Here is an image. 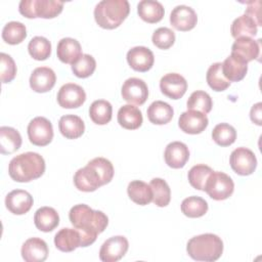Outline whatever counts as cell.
<instances>
[{
  "mask_svg": "<svg viewBox=\"0 0 262 262\" xmlns=\"http://www.w3.org/2000/svg\"><path fill=\"white\" fill-rule=\"evenodd\" d=\"M20 253L26 262H43L48 257V247L42 238L31 237L23 244Z\"/></svg>",
  "mask_w": 262,
  "mask_h": 262,
  "instance_id": "cell-18",
  "label": "cell"
},
{
  "mask_svg": "<svg viewBox=\"0 0 262 262\" xmlns=\"http://www.w3.org/2000/svg\"><path fill=\"white\" fill-rule=\"evenodd\" d=\"M151 40L154 45H156L158 48L168 49L175 42V34L171 29L162 27L154 32Z\"/></svg>",
  "mask_w": 262,
  "mask_h": 262,
  "instance_id": "cell-44",
  "label": "cell"
},
{
  "mask_svg": "<svg viewBox=\"0 0 262 262\" xmlns=\"http://www.w3.org/2000/svg\"><path fill=\"white\" fill-rule=\"evenodd\" d=\"M231 53L239 56L246 62L257 59L260 55V40H254L249 37L235 39L231 47Z\"/></svg>",
  "mask_w": 262,
  "mask_h": 262,
  "instance_id": "cell-21",
  "label": "cell"
},
{
  "mask_svg": "<svg viewBox=\"0 0 262 262\" xmlns=\"http://www.w3.org/2000/svg\"><path fill=\"white\" fill-rule=\"evenodd\" d=\"M55 82L56 76L54 71L47 67L36 68L30 77V86L38 93L48 92L53 88Z\"/></svg>",
  "mask_w": 262,
  "mask_h": 262,
  "instance_id": "cell-17",
  "label": "cell"
},
{
  "mask_svg": "<svg viewBox=\"0 0 262 262\" xmlns=\"http://www.w3.org/2000/svg\"><path fill=\"white\" fill-rule=\"evenodd\" d=\"M63 8V2L57 0H21L18 5L20 14L28 18H53Z\"/></svg>",
  "mask_w": 262,
  "mask_h": 262,
  "instance_id": "cell-5",
  "label": "cell"
},
{
  "mask_svg": "<svg viewBox=\"0 0 262 262\" xmlns=\"http://www.w3.org/2000/svg\"><path fill=\"white\" fill-rule=\"evenodd\" d=\"M74 183L79 190L85 192L94 191L103 185L96 170L88 164L75 173Z\"/></svg>",
  "mask_w": 262,
  "mask_h": 262,
  "instance_id": "cell-15",
  "label": "cell"
},
{
  "mask_svg": "<svg viewBox=\"0 0 262 262\" xmlns=\"http://www.w3.org/2000/svg\"><path fill=\"white\" fill-rule=\"evenodd\" d=\"M5 205L8 211L14 215H23L30 211L33 206V196L23 189H14L5 198Z\"/></svg>",
  "mask_w": 262,
  "mask_h": 262,
  "instance_id": "cell-19",
  "label": "cell"
},
{
  "mask_svg": "<svg viewBox=\"0 0 262 262\" xmlns=\"http://www.w3.org/2000/svg\"><path fill=\"white\" fill-rule=\"evenodd\" d=\"M127 61L134 71L147 72L154 66L155 56L149 48L136 46L127 52Z\"/></svg>",
  "mask_w": 262,
  "mask_h": 262,
  "instance_id": "cell-16",
  "label": "cell"
},
{
  "mask_svg": "<svg viewBox=\"0 0 262 262\" xmlns=\"http://www.w3.org/2000/svg\"><path fill=\"white\" fill-rule=\"evenodd\" d=\"M130 5L127 0H102L94 8V18L103 29L118 28L128 16Z\"/></svg>",
  "mask_w": 262,
  "mask_h": 262,
  "instance_id": "cell-4",
  "label": "cell"
},
{
  "mask_svg": "<svg viewBox=\"0 0 262 262\" xmlns=\"http://www.w3.org/2000/svg\"><path fill=\"white\" fill-rule=\"evenodd\" d=\"M26 37L27 29L26 26L20 21H9L2 30V39L10 45L21 43Z\"/></svg>",
  "mask_w": 262,
  "mask_h": 262,
  "instance_id": "cell-36",
  "label": "cell"
},
{
  "mask_svg": "<svg viewBox=\"0 0 262 262\" xmlns=\"http://www.w3.org/2000/svg\"><path fill=\"white\" fill-rule=\"evenodd\" d=\"M122 97L130 104L141 105L148 96V89L145 82L139 78H129L122 86Z\"/></svg>",
  "mask_w": 262,
  "mask_h": 262,
  "instance_id": "cell-11",
  "label": "cell"
},
{
  "mask_svg": "<svg viewBox=\"0 0 262 262\" xmlns=\"http://www.w3.org/2000/svg\"><path fill=\"white\" fill-rule=\"evenodd\" d=\"M28 136L34 145L45 146L53 138V128L51 122L44 117L34 118L28 125Z\"/></svg>",
  "mask_w": 262,
  "mask_h": 262,
  "instance_id": "cell-7",
  "label": "cell"
},
{
  "mask_svg": "<svg viewBox=\"0 0 262 262\" xmlns=\"http://www.w3.org/2000/svg\"><path fill=\"white\" fill-rule=\"evenodd\" d=\"M87 164L92 166L96 170V172L100 176V179L103 185L111 182V180L114 177V167L108 160L98 157V158L92 159Z\"/></svg>",
  "mask_w": 262,
  "mask_h": 262,
  "instance_id": "cell-43",
  "label": "cell"
},
{
  "mask_svg": "<svg viewBox=\"0 0 262 262\" xmlns=\"http://www.w3.org/2000/svg\"><path fill=\"white\" fill-rule=\"evenodd\" d=\"M261 105H262L261 102H257L256 104H254L252 106L251 112H250V118H251L252 122L259 125V126L262 125V122H261Z\"/></svg>",
  "mask_w": 262,
  "mask_h": 262,
  "instance_id": "cell-47",
  "label": "cell"
},
{
  "mask_svg": "<svg viewBox=\"0 0 262 262\" xmlns=\"http://www.w3.org/2000/svg\"><path fill=\"white\" fill-rule=\"evenodd\" d=\"M160 88L164 95L171 99L181 98L187 90V82L177 73H169L161 78Z\"/></svg>",
  "mask_w": 262,
  "mask_h": 262,
  "instance_id": "cell-12",
  "label": "cell"
},
{
  "mask_svg": "<svg viewBox=\"0 0 262 262\" xmlns=\"http://www.w3.org/2000/svg\"><path fill=\"white\" fill-rule=\"evenodd\" d=\"M58 59L63 63H75L82 55V48L80 43L73 38H62L56 48Z\"/></svg>",
  "mask_w": 262,
  "mask_h": 262,
  "instance_id": "cell-24",
  "label": "cell"
},
{
  "mask_svg": "<svg viewBox=\"0 0 262 262\" xmlns=\"http://www.w3.org/2000/svg\"><path fill=\"white\" fill-rule=\"evenodd\" d=\"M142 121V114L137 106L125 104L118 111V123L125 129L135 130L141 126Z\"/></svg>",
  "mask_w": 262,
  "mask_h": 262,
  "instance_id": "cell-27",
  "label": "cell"
},
{
  "mask_svg": "<svg viewBox=\"0 0 262 262\" xmlns=\"http://www.w3.org/2000/svg\"><path fill=\"white\" fill-rule=\"evenodd\" d=\"M113 106L104 99H98L91 103L89 108V116L93 123L97 125H105L112 120Z\"/></svg>",
  "mask_w": 262,
  "mask_h": 262,
  "instance_id": "cell-33",
  "label": "cell"
},
{
  "mask_svg": "<svg viewBox=\"0 0 262 262\" xmlns=\"http://www.w3.org/2000/svg\"><path fill=\"white\" fill-rule=\"evenodd\" d=\"M234 189V183L230 176L220 171H213L205 184L204 191L216 201H223L228 199Z\"/></svg>",
  "mask_w": 262,
  "mask_h": 262,
  "instance_id": "cell-6",
  "label": "cell"
},
{
  "mask_svg": "<svg viewBox=\"0 0 262 262\" xmlns=\"http://www.w3.org/2000/svg\"><path fill=\"white\" fill-rule=\"evenodd\" d=\"M69 218L73 226L80 232L82 246L92 245L108 224L107 216L101 211H94L85 204L74 206L69 212Z\"/></svg>",
  "mask_w": 262,
  "mask_h": 262,
  "instance_id": "cell-1",
  "label": "cell"
},
{
  "mask_svg": "<svg viewBox=\"0 0 262 262\" xmlns=\"http://www.w3.org/2000/svg\"><path fill=\"white\" fill-rule=\"evenodd\" d=\"M34 223L43 232L52 231L59 224L58 213L51 207H41L34 215Z\"/></svg>",
  "mask_w": 262,
  "mask_h": 262,
  "instance_id": "cell-26",
  "label": "cell"
},
{
  "mask_svg": "<svg viewBox=\"0 0 262 262\" xmlns=\"http://www.w3.org/2000/svg\"><path fill=\"white\" fill-rule=\"evenodd\" d=\"M212 138L218 145L228 146L235 141L236 131L231 125L227 123H220L214 127L212 131Z\"/></svg>",
  "mask_w": 262,
  "mask_h": 262,
  "instance_id": "cell-39",
  "label": "cell"
},
{
  "mask_svg": "<svg viewBox=\"0 0 262 262\" xmlns=\"http://www.w3.org/2000/svg\"><path fill=\"white\" fill-rule=\"evenodd\" d=\"M230 33L234 39L241 37L252 38L257 34V25L249 15L243 14L232 21Z\"/></svg>",
  "mask_w": 262,
  "mask_h": 262,
  "instance_id": "cell-32",
  "label": "cell"
},
{
  "mask_svg": "<svg viewBox=\"0 0 262 262\" xmlns=\"http://www.w3.org/2000/svg\"><path fill=\"white\" fill-rule=\"evenodd\" d=\"M174 115L173 107L162 100H156L147 108V118L150 123L156 125H165L169 123Z\"/></svg>",
  "mask_w": 262,
  "mask_h": 262,
  "instance_id": "cell-28",
  "label": "cell"
},
{
  "mask_svg": "<svg viewBox=\"0 0 262 262\" xmlns=\"http://www.w3.org/2000/svg\"><path fill=\"white\" fill-rule=\"evenodd\" d=\"M45 161L37 152L28 151L14 157L8 166V173L16 182H30L43 175Z\"/></svg>",
  "mask_w": 262,
  "mask_h": 262,
  "instance_id": "cell-2",
  "label": "cell"
},
{
  "mask_svg": "<svg viewBox=\"0 0 262 262\" xmlns=\"http://www.w3.org/2000/svg\"><path fill=\"white\" fill-rule=\"evenodd\" d=\"M137 12L141 19L148 24L160 21L164 16V7L159 1L142 0L137 5Z\"/></svg>",
  "mask_w": 262,
  "mask_h": 262,
  "instance_id": "cell-30",
  "label": "cell"
},
{
  "mask_svg": "<svg viewBox=\"0 0 262 262\" xmlns=\"http://www.w3.org/2000/svg\"><path fill=\"white\" fill-rule=\"evenodd\" d=\"M209 120L206 114L198 111L188 110L182 113L178 120L180 129L188 134H200L208 126Z\"/></svg>",
  "mask_w": 262,
  "mask_h": 262,
  "instance_id": "cell-13",
  "label": "cell"
},
{
  "mask_svg": "<svg viewBox=\"0 0 262 262\" xmlns=\"http://www.w3.org/2000/svg\"><path fill=\"white\" fill-rule=\"evenodd\" d=\"M21 145V136L19 132L8 126L0 127V152L9 155L16 151Z\"/></svg>",
  "mask_w": 262,
  "mask_h": 262,
  "instance_id": "cell-29",
  "label": "cell"
},
{
  "mask_svg": "<svg viewBox=\"0 0 262 262\" xmlns=\"http://www.w3.org/2000/svg\"><path fill=\"white\" fill-rule=\"evenodd\" d=\"M86 100L84 89L75 83L62 85L57 93V102L63 108H77Z\"/></svg>",
  "mask_w": 262,
  "mask_h": 262,
  "instance_id": "cell-10",
  "label": "cell"
},
{
  "mask_svg": "<svg viewBox=\"0 0 262 262\" xmlns=\"http://www.w3.org/2000/svg\"><path fill=\"white\" fill-rule=\"evenodd\" d=\"M229 164L236 174L247 176L255 171L257 167V159L251 149L247 147H237L230 154Z\"/></svg>",
  "mask_w": 262,
  "mask_h": 262,
  "instance_id": "cell-8",
  "label": "cell"
},
{
  "mask_svg": "<svg viewBox=\"0 0 262 262\" xmlns=\"http://www.w3.org/2000/svg\"><path fill=\"white\" fill-rule=\"evenodd\" d=\"M96 68V61L90 54H82L79 59L72 64V71L78 78L91 76Z\"/></svg>",
  "mask_w": 262,
  "mask_h": 262,
  "instance_id": "cell-42",
  "label": "cell"
},
{
  "mask_svg": "<svg viewBox=\"0 0 262 262\" xmlns=\"http://www.w3.org/2000/svg\"><path fill=\"white\" fill-rule=\"evenodd\" d=\"M187 108L201 112L203 114H208L211 112L213 106V101L211 96L203 91V90H196L192 92L187 99Z\"/></svg>",
  "mask_w": 262,
  "mask_h": 262,
  "instance_id": "cell-40",
  "label": "cell"
},
{
  "mask_svg": "<svg viewBox=\"0 0 262 262\" xmlns=\"http://www.w3.org/2000/svg\"><path fill=\"white\" fill-rule=\"evenodd\" d=\"M128 248L129 243L125 236H112L102 244L99 250V259L103 262H117L125 256Z\"/></svg>",
  "mask_w": 262,
  "mask_h": 262,
  "instance_id": "cell-9",
  "label": "cell"
},
{
  "mask_svg": "<svg viewBox=\"0 0 262 262\" xmlns=\"http://www.w3.org/2000/svg\"><path fill=\"white\" fill-rule=\"evenodd\" d=\"M186 251L193 260L213 262L221 257L223 242L216 234L204 233L191 237L186 245Z\"/></svg>",
  "mask_w": 262,
  "mask_h": 262,
  "instance_id": "cell-3",
  "label": "cell"
},
{
  "mask_svg": "<svg viewBox=\"0 0 262 262\" xmlns=\"http://www.w3.org/2000/svg\"><path fill=\"white\" fill-rule=\"evenodd\" d=\"M0 77L2 83L11 82L16 75V66L12 57L4 52L0 53Z\"/></svg>",
  "mask_w": 262,
  "mask_h": 262,
  "instance_id": "cell-45",
  "label": "cell"
},
{
  "mask_svg": "<svg viewBox=\"0 0 262 262\" xmlns=\"http://www.w3.org/2000/svg\"><path fill=\"white\" fill-rule=\"evenodd\" d=\"M54 245L61 252H73L82 246V237L76 228H61L54 236Z\"/></svg>",
  "mask_w": 262,
  "mask_h": 262,
  "instance_id": "cell-23",
  "label": "cell"
},
{
  "mask_svg": "<svg viewBox=\"0 0 262 262\" xmlns=\"http://www.w3.org/2000/svg\"><path fill=\"white\" fill-rule=\"evenodd\" d=\"M149 185L152 190V202L158 207H166L171 200V190L168 183L162 178H154Z\"/></svg>",
  "mask_w": 262,
  "mask_h": 262,
  "instance_id": "cell-35",
  "label": "cell"
},
{
  "mask_svg": "<svg viewBox=\"0 0 262 262\" xmlns=\"http://www.w3.org/2000/svg\"><path fill=\"white\" fill-rule=\"evenodd\" d=\"M206 79L208 85L214 91H224L230 85V82L223 76L221 62H215L210 66L207 71Z\"/></svg>",
  "mask_w": 262,
  "mask_h": 262,
  "instance_id": "cell-37",
  "label": "cell"
},
{
  "mask_svg": "<svg viewBox=\"0 0 262 262\" xmlns=\"http://www.w3.org/2000/svg\"><path fill=\"white\" fill-rule=\"evenodd\" d=\"M222 64V73L229 82H238L243 80L248 72V62L239 56L231 53Z\"/></svg>",
  "mask_w": 262,
  "mask_h": 262,
  "instance_id": "cell-22",
  "label": "cell"
},
{
  "mask_svg": "<svg viewBox=\"0 0 262 262\" xmlns=\"http://www.w3.org/2000/svg\"><path fill=\"white\" fill-rule=\"evenodd\" d=\"M127 192L132 202L145 206L152 202V190L149 184L141 180H133L128 184Z\"/></svg>",
  "mask_w": 262,
  "mask_h": 262,
  "instance_id": "cell-31",
  "label": "cell"
},
{
  "mask_svg": "<svg viewBox=\"0 0 262 262\" xmlns=\"http://www.w3.org/2000/svg\"><path fill=\"white\" fill-rule=\"evenodd\" d=\"M248 6L247 9L245 11V14L249 15L251 18L254 19V21L256 23L257 27L261 26V16H260V1L256 0V1H251V2H247Z\"/></svg>",
  "mask_w": 262,
  "mask_h": 262,
  "instance_id": "cell-46",
  "label": "cell"
},
{
  "mask_svg": "<svg viewBox=\"0 0 262 262\" xmlns=\"http://www.w3.org/2000/svg\"><path fill=\"white\" fill-rule=\"evenodd\" d=\"M181 211L189 218H199L207 213L208 204L204 199L191 195L182 201Z\"/></svg>",
  "mask_w": 262,
  "mask_h": 262,
  "instance_id": "cell-34",
  "label": "cell"
},
{
  "mask_svg": "<svg viewBox=\"0 0 262 262\" xmlns=\"http://www.w3.org/2000/svg\"><path fill=\"white\" fill-rule=\"evenodd\" d=\"M58 128L66 138L76 139L84 133L85 124L82 119L76 115H66L59 119Z\"/></svg>",
  "mask_w": 262,
  "mask_h": 262,
  "instance_id": "cell-25",
  "label": "cell"
},
{
  "mask_svg": "<svg viewBox=\"0 0 262 262\" xmlns=\"http://www.w3.org/2000/svg\"><path fill=\"white\" fill-rule=\"evenodd\" d=\"M212 172H213L212 168H210L207 165H204V164L195 165L188 171V175H187L188 181L193 188L199 190H204L206 181Z\"/></svg>",
  "mask_w": 262,
  "mask_h": 262,
  "instance_id": "cell-41",
  "label": "cell"
},
{
  "mask_svg": "<svg viewBox=\"0 0 262 262\" xmlns=\"http://www.w3.org/2000/svg\"><path fill=\"white\" fill-rule=\"evenodd\" d=\"M28 50L34 59L45 60L51 53V43L45 37L36 36L29 42Z\"/></svg>",
  "mask_w": 262,
  "mask_h": 262,
  "instance_id": "cell-38",
  "label": "cell"
},
{
  "mask_svg": "<svg viewBox=\"0 0 262 262\" xmlns=\"http://www.w3.org/2000/svg\"><path fill=\"white\" fill-rule=\"evenodd\" d=\"M196 21L198 16L195 11L186 5L176 6L170 14V23L178 31H189L195 27Z\"/></svg>",
  "mask_w": 262,
  "mask_h": 262,
  "instance_id": "cell-14",
  "label": "cell"
},
{
  "mask_svg": "<svg viewBox=\"0 0 262 262\" xmlns=\"http://www.w3.org/2000/svg\"><path fill=\"white\" fill-rule=\"evenodd\" d=\"M164 158L169 167L173 169H180L184 167L189 159L188 147L181 141H173L166 146Z\"/></svg>",
  "mask_w": 262,
  "mask_h": 262,
  "instance_id": "cell-20",
  "label": "cell"
}]
</instances>
